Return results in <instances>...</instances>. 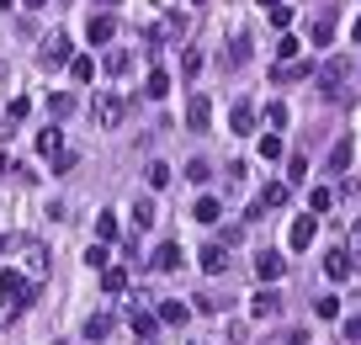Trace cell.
<instances>
[{
    "label": "cell",
    "mask_w": 361,
    "mask_h": 345,
    "mask_svg": "<svg viewBox=\"0 0 361 345\" xmlns=\"http://www.w3.org/2000/svg\"><path fill=\"white\" fill-rule=\"evenodd\" d=\"M287 202V186H282V181H271V186L261 191V207H282Z\"/></svg>",
    "instance_id": "83f0119b"
},
{
    "label": "cell",
    "mask_w": 361,
    "mask_h": 345,
    "mask_svg": "<svg viewBox=\"0 0 361 345\" xmlns=\"http://www.w3.org/2000/svg\"><path fill=\"white\" fill-rule=\"evenodd\" d=\"M138 345H149V340H138Z\"/></svg>",
    "instance_id": "c3c4849f"
},
{
    "label": "cell",
    "mask_w": 361,
    "mask_h": 345,
    "mask_svg": "<svg viewBox=\"0 0 361 345\" xmlns=\"http://www.w3.org/2000/svg\"><path fill=\"white\" fill-rule=\"evenodd\" d=\"M261 6H282V0H261Z\"/></svg>",
    "instance_id": "bcb514c9"
},
{
    "label": "cell",
    "mask_w": 361,
    "mask_h": 345,
    "mask_svg": "<svg viewBox=\"0 0 361 345\" xmlns=\"http://www.w3.org/2000/svg\"><path fill=\"white\" fill-rule=\"evenodd\" d=\"M96 239H101V245L117 239V213H96Z\"/></svg>",
    "instance_id": "4316f807"
},
{
    "label": "cell",
    "mask_w": 361,
    "mask_h": 345,
    "mask_svg": "<svg viewBox=\"0 0 361 345\" xmlns=\"http://www.w3.org/2000/svg\"><path fill=\"white\" fill-rule=\"evenodd\" d=\"M313 234H319V218H292L287 245H292V250H308V245H313Z\"/></svg>",
    "instance_id": "5b68a950"
},
{
    "label": "cell",
    "mask_w": 361,
    "mask_h": 345,
    "mask_svg": "<svg viewBox=\"0 0 361 345\" xmlns=\"http://www.w3.org/2000/svg\"><path fill=\"white\" fill-rule=\"evenodd\" d=\"M107 334H112V319H107V313H91V319H85V340H91V345H101Z\"/></svg>",
    "instance_id": "44dd1931"
},
{
    "label": "cell",
    "mask_w": 361,
    "mask_h": 345,
    "mask_svg": "<svg viewBox=\"0 0 361 345\" xmlns=\"http://www.w3.org/2000/svg\"><path fill=\"white\" fill-rule=\"evenodd\" d=\"M340 334H346V345H356V340H361V308H356V313H350V319H346V324H340Z\"/></svg>",
    "instance_id": "836d02e7"
},
{
    "label": "cell",
    "mask_w": 361,
    "mask_h": 345,
    "mask_svg": "<svg viewBox=\"0 0 361 345\" xmlns=\"http://www.w3.org/2000/svg\"><path fill=\"white\" fill-rule=\"evenodd\" d=\"M70 112H74V96H70V91H53V96H48V117L59 122V117H70Z\"/></svg>",
    "instance_id": "603a6c76"
},
{
    "label": "cell",
    "mask_w": 361,
    "mask_h": 345,
    "mask_svg": "<svg viewBox=\"0 0 361 345\" xmlns=\"http://www.w3.org/2000/svg\"><path fill=\"white\" fill-rule=\"evenodd\" d=\"M37 155H48V160L64 155V133H59V122H48V128L37 133Z\"/></svg>",
    "instance_id": "9c48e42d"
},
{
    "label": "cell",
    "mask_w": 361,
    "mask_h": 345,
    "mask_svg": "<svg viewBox=\"0 0 361 345\" xmlns=\"http://www.w3.org/2000/svg\"><path fill=\"white\" fill-rule=\"evenodd\" d=\"M133 228H155V202H149V197L133 202Z\"/></svg>",
    "instance_id": "d4e9b609"
},
{
    "label": "cell",
    "mask_w": 361,
    "mask_h": 345,
    "mask_svg": "<svg viewBox=\"0 0 361 345\" xmlns=\"http://www.w3.org/2000/svg\"><path fill=\"white\" fill-rule=\"evenodd\" d=\"M0 6H11V0H0Z\"/></svg>",
    "instance_id": "7dc6e473"
},
{
    "label": "cell",
    "mask_w": 361,
    "mask_h": 345,
    "mask_svg": "<svg viewBox=\"0 0 361 345\" xmlns=\"http://www.w3.org/2000/svg\"><path fill=\"white\" fill-rule=\"evenodd\" d=\"M261 160H282V138H277V133H265V138H261Z\"/></svg>",
    "instance_id": "d590c367"
},
{
    "label": "cell",
    "mask_w": 361,
    "mask_h": 345,
    "mask_svg": "<svg viewBox=\"0 0 361 345\" xmlns=\"http://www.w3.org/2000/svg\"><path fill=\"white\" fill-rule=\"evenodd\" d=\"M350 266H356V261H350L346 250H329V255H324V276H329V282H346Z\"/></svg>",
    "instance_id": "7c38bea8"
},
{
    "label": "cell",
    "mask_w": 361,
    "mask_h": 345,
    "mask_svg": "<svg viewBox=\"0 0 361 345\" xmlns=\"http://www.w3.org/2000/svg\"><path fill=\"white\" fill-rule=\"evenodd\" d=\"M250 313H255V319H277V313H282V298L271 292V287H261V292L250 298Z\"/></svg>",
    "instance_id": "52a82bcc"
},
{
    "label": "cell",
    "mask_w": 361,
    "mask_h": 345,
    "mask_svg": "<svg viewBox=\"0 0 361 345\" xmlns=\"http://www.w3.org/2000/svg\"><path fill=\"white\" fill-rule=\"evenodd\" d=\"M112 32H117V22H112V16H91V22H85V37H91V48L112 43Z\"/></svg>",
    "instance_id": "8fae6325"
},
{
    "label": "cell",
    "mask_w": 361,
    "mask_h": 345,
    "mask_svg": "<svg viewBox=\"0 0 361 345\" xmlns=\"http://www.w3.org/2000/svg\"><path fill=\"white\" fill-rule=\"evenodd\" d=\"M287 176H292V181H308V160L292 155V160H287Z\"/></svg>",
    "instance_id": "ab89813d"
},
{
    "label": "cell",
    "mask_w": 361,
    "mask_h": 345,
    "mask_svg": "<svg viewBox=\"0 0 361 345\" xmlns=\"http://www.w3.org/2000/svg\"><path fill=\"white\" fill-rule=\"evenodd\" d=\"M346 80H350V59H346V53H335V59L319 64V91H324V96H340Z\"/></svg>",
    "instance_id": "3957f363"
},
{
    "label": "cell",
    "mask_w": 361,
    "mask_h": 345,
    "mask_svg": "<svg viewBox=\"0 0 361 345\" xmlns=\"http://www.w3.org/2000/svg\"><path fill=\"white\" fill-rule=\"evenodd\" d=\"M101 292H112V298L128 292V271H122V266H107V271H101Z\"/></svg>",
    "instance_id": "ffe728a7"
},
{
    "label": "cell",
    "mask_w": 361,
    "mask_h": 345,
    "mask_svg": "<svg viewBox=\"0 0 361 345\" xmlns=\"http://www.w3.org/2000/svg\"><path fill=\"white\" fill-rule=\"evenodd\" d=\"M43 59H48V64H70V59H74V53H70V37L53 32L48 43H43Z\"/></svg>",
    "instance_id": "4fadbf2b"
},
{
    "label": "cell",
    "mask_w": 361,
    "mask_h": 345,
    "mask_svg": "<svg viewBox=\"0 0 361 345\" xmlns=\"http://www.w3.org/2000/svg\"><path fill=\"white\" fill-rule=\"evenodd\" d=\"M192 218H197V223H218V218H223V202H218V197H197Z\"/></svg>",
    "instance_id": "e0dca14e"
},
{
    "label": "cell",
    "mask_w": 361,
    "mask_h": 345,
    "mask_svg": "<svg viewBox=\"0 0 361 345\" xmlns=\"http://www.w3.org/2000/svg\"><path fill=\"white\" fill-rule=\"evenodd\" d=\"M149 266H155V271H176V266H180V245H159Z\"/></svg>",
    "instance_id": "7402d4cb"
},
{
    "label": "cell",
    "mask_w": 361,
    "mask_h": 345,
    "mask_svg": "<svg viewBox=\"0 0 361 345\" xmlns=\"http://www.w3.org/2000/svg\"><path fill=\"white\" fill-rule=\"evenodd\" d=\"M186 181H192V186H202V181H213V170H207V160H192V165H186Z\"/></svg>",
    "instance_id": "d6a6232c"
},
{
    "label": "cell",
    "mask_w": 361,
    "mask_h": 345,
    "mask_svg": "<svg viewBox=\"0 0 361 345\" xmlns=\"http://www.w3.org/2000/svg\"><path fill=\"white\" fill-rule=\"evenodd\" d=\"M207 122H213V101L197 91L192 101H186V128H192V133H207Z\"/></svg>",
    "instance_id": "277c9868"
},
{
    "label": "cell",
    "mask_w": 361,
    "mask_h": 345,
    "mask_svg": "<svg viewBox=\"0 0 361 345\" xmlns=\"http://www.w3.org/2000/svg\"><path fill=\"white\" fill-rule=\"evenodd\" d=\"M48 282V245L32 234H0V303L27 308Z\"/></svg>",
    "instance_id": "6da1fadb"
},
{
    "label": "cell",
    "mask_w": 361,
    "mask_h": 345,
    "mask_svg": "<svg viewBox=\"0 0 361 345\" xmlns=\"http://www.w3.org/2000/svg\"><path fill=\"white\" fill-rule=\"evenodd\" d=\"M22 6H27V11H43V6H48V0H22Z\"/></svg>",
    "instance_id": "7bdbcfd3"
},
{
    "label": "cell",
    "mask_w": 361,
    "mask_h": 345,
    "mask_svg": "<svg viewBox=\"0 0 361 345\" xmlns=\"http://www.w3.org/2000/svg\"><path fill=\"white\" fill-rule=\"evenodd\" d=\"M229 128L234 133H255V107H250V101H239V107L229 112Z\"/></svg>",
    "instance_id": "d6986e66"
},
{
    "label": "cell",
    "mask_w": 361,
    "mask_h": 345,
    "mask_svg": "<svg viewBox=\"0 0 361 345\" xmlns=\"http://www.w3.org/2000/svg\"><path fill=\"white\" fill-rule=\"evenodd\" d=\"M308 207H313V213H329V207H335V186H313L308 191Z\"/></svg>",
    "instance_id": "cb8c5ba5"
},
{
    "label": "cell",
    "mask_w": 361,
    "mask_h": 345,
    "mask_svg": "<svg viewBox=\"0 0 361 345\" xmlns=\"http://www.w3.org/2000/svg\"><path fill=\"white\" fill-rule=\"evenodd\" d=\"M128 64H133L128 48H112V53H107V70H112V74H128Z\"/></svg>",
    "instance_id": "f1b7e54d"
},
{
    "label": "cell",
    "mask_w": 361,
    "mask_h": 345,
    "mask_svg": "<svg viewBox=\"0 0 361 345\" xmlns=\"http://www.w3.org/2000/svg\"><path fill=\"white\" fill-rule=\"evenodd\" d=\"M6 324H11V308H6V303H0V330H6Z\"/></svg>",
    "instance_id": "ee69618b"
},
{
    "label": "cell",
    "mask_w": 361,
    "mask_h": 345,
    "mask_svg": "<svg viewBox=\"0 0 361 345\" xmlns=\"http://www.w3.org/2000/svg\"><path fill=\"white\" fill-rule=\"evenodd\" d=\"M329 37H335V11H319L313 27H308V43L313 48H329Z\"/></svg>",
    "instance_id": "ba28073f"
},
{
    "label": "cell",
    "mask_w": 361,
    "mask_h": 345,
    "mask_svg": "<svg viewBox=\"0 0 361 345\" xmlns=\"http://www.w3.org/2000/svg\"><path fill=\"white\" fill-rule=\"evenodd\" d=\"M122 112H128V101H122L117 91H96V101H91V117H96L101 133H117V128H122Z\"/></svg>",
    "instance_id": "7a4b0ae2"
},
{
    "label": "cell",
    "mask_w": 361,
    "mask_h": 345,
    "mask_svg": "<svg viewBox=\"0 0 361 345\" xmlns=\"http://www.w3.org/2000/svg\"><path fill=\"white\" fill-rule=\"evenodd\" d=\"M346 165H350V138H340L335 149H329V170H335V176H340V170H346Z\"/></svg>",
    "instance_id": "484cf974"
},
{
    "label": "cell",
    "mask_w": 361,
    "mask_h": 345,
    "mask_svg": "<svg viewBox=\"0 0 361 345\" xmlns=\"http://www.w3.org/2000/svg\"><path fill=\"white\" fill-rule=\"evenodd\" d=\"M282 271H287V261H282L277 250H261V255H255V276H261V282H282Z\"/></svg>",
    "instance_id": "8992f818"
},
{
    "label": "cell",
    "mask_w": 361,
    "mask_h": 345,
    "mask_svg": "<svg viewBox=\"0 0 361 345\" xmlns=\"http://www.w3.org/2000/svg\"><path fill=\"white\" fill-rule=\"evenodd\" d=\"M202 70V53H197V48H186V53H180V74H197Z\"/></svg>",
    "instance_id": "74e56055"
},
{
    "label": "cell",
    "mask_w": 361,
    "mask_h": 345,
    "mask_svg": "<svg viewBox=\"0 0 361 345\" xmlns=\"http://www.w3.org/2000/svg\"><path fill=\"white\" fill-rule=\"evenodd\" d=\"M70 74H74V85H91V80H96V59H91V53H74Z\"/></svg>",
    "instance_id": "9a60e30c"
},
{
    "label": "cell",
    "mask_w": 361,
    "mask_h": 345,
    "mask_svg": "<svg viewBox=\"0 0 361 345\" xmlns=\"http://www.w3.org/2000/svg\"><path fill=\"white\" fill-rule=\"evenodd\" d=\"M271 80H277V85H298V80H308V64H298V59H292V64H277V70H271Z\"/></svg>",
    "instance_id": "2e32d148"
},
{
    "label": "cell",
    "mask_w": 361,
    "mask_h": 345,
    "mask_svg": "<svg viewBox=\"0 0 361 345\" xmlns=\"http://www.w3.org/2000/svg\"><path fill=\"white\" fill-rule=\"evenodd\" d=\"M144 96H149V101H165V96H170V74H165V70H149Z\"/></svg>",
    "instance_id": "ac0fdd59"
},
{
    "label": "cell",
    "mask_w": 361,
    "mask_h": 345,
    "mask_svg": "<svg viewBox=\"0 0 361 345\" xmlns=\"http://www.w3.org/2000/svg\"><path fill=\"white\" fill-rule=\"evenodd\" d=\"M144 176H149V186H155V191H159V186H170V165H165V160H155Z\"/></svg>",
    "instance_id": "f546056e"
},
{
    "label": "cell",
    "mask_w": 361,
    "mask_h": 345,
    "mask_svg": "<svg viewBox=\"0 0 361 345\" xmlns=\"http://www.w3.org/2000/svg\"><path fill=\"white\" fill-rule=\"evenodd\" d=\"M298 37H282V43H277V64H292V59H298Z\"/></svg>",
    "instance_id": "1f68e13d"
},
{
    "label": "cell",
    "mask_w": 361,
    "mask_h": 345,
    "mask_svg": "<svg viewBox=\"0 0 361 345\" xmlns=\"http://www.w3.org/2000/svg\"><path fill=\"white\" fill-rule=\"evenodd\" d=\"M265 128H287V107H282V101L265 107Z\"/></svg>",
    "instance_id": "e575fe53"
},
{
    "label": "cell",
    "mask_w": 361,
    "mask_h": 345,
    "mask_svg": "<svg viewBox=\"0 0 361 345\" xmlns=\"http://www.w3.org/2000/svg\"><path fill=\"white\" fill-rule=\"evenodd\" d=\"M202 271H207V276L229 271V245H202Z\"/></svg>",
    "instance_id": "30bf717a"
},
{
    "label": "cell",
    "mask_w": 361,
    "mask_h": 345,
    "mask_svg": "<svg viewBox=\"0 0 361 345\" xmlns=\"http://www.w3.org/2000/svg\"><path fill=\"white\" fill-rule=\"evenodd\" d=\"M27 112H32V107H27V96H16L11 107H6V122H22V117H27Z\"/></svg>",
    "instance_id": "f35d334b"
},
{
    "label": "cell",
    "mask_w": 361,
    "mask_h": 345,
    "mask_svg": "<svg viewBox=\"0 0 361 345\" xmlns=\"http://www.w3.org/2000/svg\"><path fill=\"white\" fill-rule=\"evenodd\" d=\"M229 64H250V37H234V48H229Z\"/></svg>",
    "instance_id": "4dcf8cb0"
},
{
    "label": "cell",
    "mask_w": 361,
    "mask_h": 345,
    "mask_svg": "<svg viewBox=\"0 0 361 345\" xmlns=\"http://www.w3.org/2000/svg\"><path fill=\"white\" fill-rule=\"evenodd\" d=\"M350 37H356V43H361V16H356V22H350Z\"/></svg>",
    "instance_id": "f6af8a7d"
},
{
    "label": "cell",
    "mask_w": 361,
    "mask_h": 345,
    "mask_svg": "<svg viewBox=\"0 0 361 345\" xmlns=\"http://www.w3.org/2000/svg\"><path fill=\"white\" fill-rule=\"evenodd\" d=\"M155 319H159V324H186V319H192V308H186L180 298H165V303H159V313H155Z\"/></svg>",
    "instance_id": "5bb4252c"
},
{
    "label": "cell",
    "mask_w": 361,
    "mask_h": 345,
    "mask_svg": "<svg viewBox=\"0 0 361 345\" xmlns=\"http://www.w3.org/2000/svg\"><path fill=\"white\" fill-rule=\"evenodd\" d=\"M292 22V6H271V27H287Z\"/></svg>",
    "instance_id": "b9f144b4"
},
{
    "label": "cell",
    "mask_w": 361,
    "mask_h": 345,
    "mask_svg": "<svg viewBox=\"0 0 361 345\" xmlns=\"http://www.w3.org/2000/svg\"><path fill=\"white\" fill-rule=\"evenodd\" d=\"M313 313H319V319H340V298H319Z\"/></svg>",
    "instance_id": "8d00e7d4"
},
{
    "label": "cell",
    "mask_w": 361,
    "mask_h": 345,
    "mask_svg": "<svg viewBox=\"0 0 361 345\" xmlns=\"http://www.w3.org/2000/svg\"><path fill=\"white\" fill-rule=\"evenodd\" d=\"M85 266H101V271H107V250H101V245H91V250H85Z\"/></svg>",
    "instance_id": "60d3db41"
}]
</instances>
